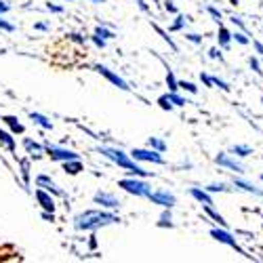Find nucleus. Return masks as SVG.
Wrapping results in <instances>:
<instances>
[{"instance_id":"obj_15","label":"nucleus","mask_w":263,"mask_h":263,"mask_svg":"<svg viewBox=\"0 0 263 263\" xmlns=\"http://www.w3.org/2000/svg\"><path fill=\"white\" fill-rule=\"evenodd\" d=\"M232 185H234L236 190H242V192H247V194L261 196V198H263V190H261V187H257L253 181H249V179H245V177H234Z\"/></svg>"},{"instance_id":"obj_36","label":"nucleus","mask_w":263,"mask_h":263,"mask_svg":"<svg viewBox=\"0 0 263 263\" xmlns=\"http://www.w3.org/2000/svg\"><path fill=\"white\" fill-rule=\"evenodd\" d=\"M249 65H251V70L257 74V76H263V63H261V57L257 55V57H249Z\"/></svg>"},{"instance_id":"obj_10","label":"nucleus","mask_w":263,"mask_h":263,"mask_svg":"<svg viewBox=\"0 0 263 263\" xmlns=\"http://www.w3.org/2000/svg\"><path fill=\"white\" fill-rule=\"evenodd\" d=\"M93 204H99L101 209H107V211H116V209H120L122 202H120V198L116 194L99 190V192L93 194Z\"/></svg>"},{"instance_id":"obj_53","label":"nucleus","mask_w":263,"mask_h":263,"mask_svg":"<svg viewBox=\"0 0 263 263\" xmlns=\"http://www.w3.org/2000/svg\"><path fill=\"white\" fill-rule=\"evenodd\" d=\"M192 166H194L192 160H185V158H183V160L179 162V168H192Z\"/></svg>"},{"instance_id":"obj_1","label":"nucleus","mask_w":263,"mask_h":263,"mask_svg":"<svg viewBox=\"0 0 263 263\" xmlns=\"http://www.w3.org/2000/svg\"><path fill=\"white\" fill-rule=\"evenodd\" d=\"M120 223V217L116 211H107V209H89V211H80L74 215L72 226L76 232H97L107 226H116Z\"/></svg>"},{"instance_id":"obj_16","label":"nucleus","mask_w":263,"mask_h":263,"mask_svg":"<svg viewBox=\"0 0 263 263\" xmlns=\"http://www.w3.org/2000/svg\"><path fill=\"white\" fill-rule=\"evenodd\" d=\"M192 198L198 202V204H202V206H206V204H215L213 202V196H211V192H206L204 187H190V192H187Z\"/></svg>"},{"instance_id":"obj_44","label":"nucleus","mask_w":263,"mask_h":263,"mask_svg":"<svg viewBox=\"0 0 263 263\" xmlns=\"http://www.w3.org/2000/svg\"><path fill=\"white\" fill-rule=\"evenodd\" d=\"M200 82L206 86V89H213V74H206V72H200Z\"/></svg>"},{"instance_id":"obj_46","label":"nucleus","mask_w":263,"mask_h":263,"mask_svg":"<svg viewBox=\"0 0 263 263\" xmlns=\"http://www.w3.org/2000/svg\"><path fill=\"white\" fill-rule=\"evenodd\" d=\"M45 9H47L49 13H55V15H61V13L65 11L61 5H55V3H47V5H45Z\"/></svg>"},{"instance_id":"obj_58","label":"nucleus","mask_w":263,"mask_h":263,"mask_svg":"<svg viewBox=\"0 0 263 263\" xmlns=\"http://www.w3.org/2000/svg\"><path fill=\"white\" fill-rule=\"evenodd\" d=\"M261 63H263V57H261Z\"/></svg>"},{"instance_id":"obj_43","label":"nucleus","mask_w":263,"mask_h":263,"mask_svg":"<svg viewBox=\"0 0 263 263\" xmlns=\"http://www.w3.org/2000/svg\"><path fill=\"white\" fill-rule=\"evenodd\" d=\"M0 30H3V32H9V34H13V32H15V26L11 24V21L3 19V15H0Z\"/></svg>"},{"instance_id":"obj_28","label":"nucleus","mask_w":263,"mask_h":263,"mask_svg":"<svg viewBox=\"0 0 263 263\" xmlns=\"http://www.w3.org/2000/svg\"><path fill=\"white\" fill-rule=\"evenodd\" d=\"M145 145L147 147H152V149H156V152H160V154H164L166 152V141L162 139V137H147V141H145Z\"/></svg>"},{"instance_id":"obj_13","label":"nucleus","mask_w":263,"mask_h":263,"mask_svg":"<svg viewBox=\"0 0 263 263\" xmlns=\"http://www.w3.org/2000/svg\"><path fill=\"white\" fill-rule=\"evenodd\" d=\"M34 198H36V202L40 204L42 211H49V213H55V211H57L55 196L49 194V192H45L42 187H36V190H34Z\"/></svg>"},{"instance_id":"obj_17","label":"nucleus","mask_w":263,"mask_h":263,"mask_svg":"<svg viewBox=\"0 0 263 263\" xmlns=\"http://www.w3.org/2000/svg\"><path fill=\"white\" fill-rule=\"evenodd\" d=\"M0 145H3L5 149H9L11 154H15V152H17V139H15V135L11 133V130L0 128Z\"/></svg>"},{"instance_id":"obj_41","label":"nucleus","mask_w":263,"mask_h":263,"mask_svg":"<svg viewBox=\"0 0 263 263\" xmlns=\"http://www.w3.org/2000/svg\"><path fill=\"white\" fill-rule=\"evenodd\" d=\"M185 40L192 42V45H202L204 36H202V34H196V32H187V34H185Z\"/></svg>"},{"instance_id":"obj_12","label":"nucleus","mask_w":263,"mask_h":263,"mask_svg":"<svg viewBox=\"0 0 263 263\" xmlns=\"http://www.w3.org/2000/svg\"><path fill=\"white\" fill-rule=\"evenodd\" d=\"M21 145H24L26 154L32 160H42V158L47 156V147L42 145V143H38L36 139H32V137H24V139H21Z\"/></svg>"},{"instance_id":"obj_42","label":"nucleus","mask_w":263,"mask_h":263,"mask_svg":"<svg viewBox=\"0 0 263 263\" xmlns=\"http://www.w3.org/2000/svg\"><path fill=\"white\" fill-rule=\"evenodd\" d=\"M223 49L221 47H213V49H209V59H215V61H223V53H221Z\"/></svg>"},{"instance_id":"obj_59","label":"nucleus","mask_w":263,"mask_h":263,"mask_svg":"<svg viewBox=\"0 0 263 263\" xmlns=\"http://www.w3.org/2000/svg\"><path fill=\"white\" fill-rule=\"evenodd\" d=\"M261 230H263V223H261Z\"/></svg>"},{"instance_id":"obj_11","label":"nucleus","mask_w":263,"mask_h":263,"mask_svg":"<svg viewBox=\"0 0 263 263\" xmlns=\"http://www.w3.org/2000/svg\"><path fill=\"white\" fill-rule=\"evenodd\" d=\"M34 183H36V187H42L45 192H49V194H53L55 198L59 196H65V192L55 183V179L51 177V175H47V173H40V175H36V179H34Z\"/></svg>"},{"instance_id":"obj_54","label":"nucleus","mask_w":263,"mask_h":263,"mask_svg":"<svg viewBox=\"0 0 263 263\" xmlns=\"http://www.w3.org/2000/svg\"><path fill=\"white\" fill-rule=\"evenodd\" d=\"M86 3H93V5H103L105 0H86Z\"/></svg>"},{"instance_id":"obj_18","label":"nucleus","mask_w":263,"mask_h":263,"mask_svg":"<svg viewBox=\"0 0 263 263\" xmlns=\"http://www.w3.org/2000/svg\"><path fill=\"white\" fill-rule=\"evenodd\" d=\"M61 168H63L65 175H72V177H74V175H80L84 171V164H82L80 158H72V160L61 162Z\"/></svg>"},{"instance_id":"obj_9","label":"nucleus","mask_w":263,"mask_h":263,"mask_svg":"<svg viewBox=\"0 0 263 263\" xmlns=\"http://www.w3.org/2000/svg\"><path fill=\"white\" fill-rule=\"evenodd\" d=\"M93 72H97V74H101L105 80H109V82H112L114 86H118V89L120 91H130V86H128V82L120 76V74H116L114 70H109L107 68V65H101V63H95L93 65Z\"/></svg>"},{"instance_id":"obj_4","label":"nucleus","mask_w":263,"mask_h":263,"mask_svg":"<svg viewBox=\"0 0 263 263\" xmlns=\"http://www.w3.org/2000/svg\"><path fill=\"white\" fill-rule=\"evenodd\" d=\"M209 234H211V238H213V240H217L219 245H226V247H230V249L238 251L240 255H245L247 259H251V255L238 245V240L234 238V234H232L228 228H221V226H219V228H211V232H209Z\"/></svg>"},{"instance_id":"obj_8","label":"nucleus","mask_w":263,"mask_h":263,"mask_svg":"<svg viewBox=\"0 0 263 263\" xmlns=\"http://www.w3.org/2000/svg\"><path fill=\"white\" fill-rule=\"evenodd\" d=\"M215 164L221 166V168H228V171H232L236 175H245L247 173L245 164H240L238 158L234 154H228V152H219V154L215 156Z\"/></svg>"},{"instance_id":"obj_52","label":"nucleus","mask_w":263,"mask_h":263,"mask_svg":"<svg viewBox=\"0 0 263 263\" xmlns=\"http://www.w3.org/2000/svg\"><path fill=\"white\" fill-rule=\"evenodd\" d=\"M97 247V236H95V232H93V236L89 238V249H95Z\"/></svg>"},{"instance_id":"obj_5","label":"nucleus","mask_w":263,"mask_h":263,"mask_svg":"<svg viewBox=\"0 0 263 263\" xmlns=\"http://www.w3.org/2000/svg\"><path fill=\"white\" fill-rule=\"evenodd\" d=\"M130 154V158H133L135 162H149V164H164L166 160H164V156L160 154V152H156V149H152V147H133L128 152Z\"/></svg>"},{"instance_id":"obj_25","label":"nucleus","mask_w":263,"mask_h":263,"mask_svg":"<svg viewBox=\"0 0 263 263\" xmlns=\"http://www.w3.org/2000/svg\"><path fill=\"white\" fill-rule=\"evenodd\" d=\"M202 209H204V213H206V215H209V217L213 219V221H215V223H219V226H221V228H228V230H230V223L226 221V217H223L221 213H217L213 204H206V206H202Z\"/></svg>"},{"instance_id":"obj_33","label":"nucleus","mask_w":263,"mask_h":263,"mask_svg":"<svg viewBox=\"0 0 263 263\" xmlns=\"http://www.w3.org/2000/svg\"><path fill=\"white\" fill-rule=\"evenodd\" d=\"M156 103H158V107H160V109H164V112H173V109H175V105H173V101H171L168 93L160 95V97L156 99Z\"/></svg>"},{"instance_id":"obj_57","label":"nucleus","mask_w":263,"mask_h":263,"mask_svg":"<svg viewBox=\"0 0 263 263\" xmlns=\"http://www.w3.org/2000/svg\"><path fill=\"white\" fill-rule=\"evenodd\" d=\"M63 3H72V0H63Z\"/></svg>"},{"instance_id":"obj_51","label":"nucleus","mask_w":263,"mask_h":263,"mask_svg":"<svg viewBox=\"0 0 263 263\" xmlns=\"http://www.w3.org/2000/svg\"><path fill=\"white\" fill-rule=\"evenodd\" d=\"M9 11H11V5L5 3V0H0V15H7Z\"/></svg>"},{"instance_id":"obj_19","label":"nucleus","mask_w":263,"mask_h":263,"mask_svg":"<svg viewBox=\"0 0 263 263\" xmlns=\"http://www.w3.org/2000/svg\"><path fill=\"white\" fill-rule=\"evenodd\" d=\"M232 32L226 28V26H219V32H217V47H221L223 51H228L232 47Z\"/></svg>"},{"instance_id":"obj_50","label":"nucleus","mask_w":263,"mask_h":263,"mask_svg":"<svg viewBox=\"0 0 263 263\" xmlns=\"http://www.w3.org/2000/svg\"><path fill=\"white\" fill-rule=\"evenodd\" d=\"M253 49L257 51L259 57H263V42L261 40H253Z\"/></svg>"},{"instance_id":"obj_56","label":"nucleus","mask_w":263,"mask_h":263,"mask_svg":"<svg viewBox=\"0 0 263 263\" xmlns=\"http://www.w3.org/2000/svg\"><path fill=\"white\" fill-rule=\"evenodd\" d=\"M259 179H261V183H263V173H261V177H259Z\"/></svg>"},{"instance_id":"obj_29","label":"nucleus","mask_w":263,"mask_h":263,"mask_svg":"<svg viewBox=\"0 0 263 263\" xmlns=\"http://www.w3.org/2000/svg\"><path fill=\"white\" fill-rule=\"evenodd\" d=\"M228 21H230V24H232L236 30H242V32H247V34L251 36V32H249V26H247L245 17H240V15H236V13H234V15H230V19H228Z\"/></svg>"},{"instance_id":"obj_23","label":"nucleus","mask_w":263,"mask_h":263,"mask_svg":"<svg viewBox=\"0 0 263 263\" xmlns=\"http://www.w3.org/2000/svg\"><path fill=\"white\" fill-rule=\"evenodd\" d=\"M187 24H190V17L183 15V13H177V15H175V19H173L171 28H168V32H183L187 28Z\"/></svg>"},{"instance_id":"obj_2","label":"nucleus","mask_w":263,"mask_h":263,"mask_svg":"<svg viewBox=\"0 0 263 263\" xmlns=\"http://www.w3.org/2000/svg\"><path fill=\"white\" fill-rule=\"evenodd\" d=\"M97 154H101L105 160H109L112 164L124 168L126 175H133V177H149V175H154L152 171H145L141 164H137L133 158H130L128 152H124L122 147H116V145H97Z\"/></svg>"},{"instance_id":"obj_24","label":"nucleus","mask_w":263,"mask_h":263,"mask_svg":"<svg viewBox=\"0 0 263 263\" xmlns=\"http://www.w3.org/2000/svg\"><path fill=\"white\" fill-rule=\"evenodd\" d=\"M152 28L156 30V34H158V36H160V38H162V40L166 42V45H168V49H171L173 53H179V47H177V42H175V40H173V38L168 36V32H166V30H162V28H160L158 24H152Z\"/></svg>"},{"instance_id":"obj_35","label":"nucleus","mask_w":263,"mask_h":263,"mask_svg":"<svg viewBox=\"0 0 263 263\" xmlns=\"http://www.w3.org/2000/svg\"><path fill=\"white\" fill-rule=\"evenodd\" d=\"M95 34H99V36L105 38V40H114V38H116V32H114L112 28H107V26H97V28H95Z\"/></svg>"},{"instance_id":"obj_38","label":"nucleus","mask_w":263,"mask_h":263,"mask_svg":"<svg viewBox=\"0 0 263 263\" xmlns=\"http://www.w3.org/2000/svg\"><path fill=\"white\" fill-rule=\"evenodd\" d=\"M179 89L187 91L190 95H198V86H196L194 82H190V80H179Z\"/></svg>"},{"instance_id":"obj_31","label":"nucleus","mask_w":263,"mask_h":263,"mask_svg":"<svg viewBox=\"0 0 263 263\" xmlns=\"http://www.w3.org/2000/svg\"><path fill=\"white\" fill-rule=\"evenodd\" d=\"M206 192H211V194H226V192H232V187L228 185V183H223V181H215V183H209L206 187H204Z\"/></svg>"},{"instance_id":"obj_39","label":"nucleus","mask_w":263,"mask_h":263,"mask_svg":"<svg viewBox=\"0 0 263 263\" xmlns=\"http://www.w3.org/2000/svg\"><path fill=\"white\" fill-rule=\"evenodd\" d=\"M213 84L217 86V89H221L223 93H230V91H232V84L226 82L223 78H219V76H213Z\"/></svg>"},{"instance_id":"obj_47","label":"nucleus","mask_w":263,"mask_h":263,"mask_svg":"<svg viewBox=\"0 0 263 263\" xmlns=\"http://www.w3.org/2000/svg\"><path fill=\"white\" fill-rule=\"evenodd\" d=\"M34 30L36 32H51V24L49 21H38V24H34Z\"/></svg>"},{"instance_id":"obj_14","label":"nucleus","mask_w":263,"mask_h":263,"mask_svg":"<svg viewBox=\"0 0 263 263\" xmlns=\"http://www.w3.org/2000/svg\"><path fill=\"white\" fill-rule=\"evenodd\" d=\"M17 164H19V175H21V181H24V190L28 192V194H32V158L28 156V158H19L17 160Z\"/></svg>"},{"instance_id":"obj_26","label":"nucleus","mask_w":263,"mask_h":263,"mask_svg":"<svg viewBox=\"0 0 263 263\" xmlns=\"http://www.w3.org/2000/svg\"><path fill=\"white\" fill-rule=\"evenodd\" d=\"M230 154H234L236 158H249L253 154V147L247 145V143H236L230 147Z\"/></svg>"},{"instance_id":"obj_48","label":"nucleus","mask_w":263,"mask_h":263,"mask_svg":"<svg viewBox=\"0 0 263 263\" xmlns=\"http://www.w3.org/2000/svg\"><path fill=\"white\" fill-rule=\"evenodd\" d=\"M137 3V9L141 11V13H149V5H147V0H135Z\"/></svg>"},{"instance_id":"obj_30","label":"nucleus","mask_w":263,"mask_h":263,"mask_svg":"<svg viewBox=\"0 0 263 263\" xmlns=\"http://www.w3.org/2000/svg\"><path fill=\"white\" fill-rule=\"evenodd\" d=\"M166 86H168V91H179V78L177 76H175V72L168 68V65H166Z\"/></svg>"},{"instance_id":"obj_20","label":"nucleus","mask_w":263,"mask_h":263,"mask_svg":"<svg viewBox=\"0 0 263 263\" xmlns=\"http://www.w3.org/2000/svg\"><path fill=\"white\" fill-rule=\"evenodd\" d=\"M3 122L9 126V130H11V133L13 135H24L26 133V126L24 124H21V120L17 118V116H3Z\"/></svg>"},{"instance_id":"obj_60","label":"nucleus","mask_w":263,"mask_h":263,"mask_svg":"<svg viewBox=\"0 0 263 263\" xmlns=\"http://www.w3.org/2000/svg\"><path fill=\"white\" fill-rule=\"evenodd\" d=\"M261 28H263V26H261Z\"/></svg>"},{"instance_id":"obj_21","label":"nucleus","mask_w":263,"mask_h":263,"mask_svg":"<svg viewBox=\"0 0 263 263\" xmlns=\"http://www.w3.org/2000/svg\"><path fill=\"white\" fill-rule=\"evenodd\" d=\"M30 120H32L34 124H38L42 130H53V128H55V124L51 122V118L45 116V114H40V112H30Z\"/></svg>"},{"instance_id":"obj_32","label":"nucleus","mask_w":263,"mask_h":263,"mask_svg":"<svg viewBox=\"0 0 263 263\" xmlns=\"http://www.w3.org/2000/svg\"><path fill=\"white\" fill-rule=\"evenodd\" d=\"M204 11L213 17L215 24H219V26L223 24V11H221V9H217V7H213V5H206V7H204Z\"/></svg>"},{"instance_id":"obj_49","label":"nucleus","mask_w":263,"mask_h":263,"mask_svg":"<svg viewBox=\"0 0 263 263\" xmlns=\"http://www.w3.org/2000/svg\"><path fill=\"white\" fill-rule=\"evenodd\" d=\"M40 217L45 219V221H49V223H53V221H55V213H49V211H42V213H40Z\"/></svg>"},{"instance_id":"obj_34","label":"nucleus","mask_w":263,"mask_h":263,"mask_svg":"<svg viewBox=\"0 0 263 263\" xmlns=\"http://www.w3.org/2000/svg\"><path fill=\"white\" fill-rule=\"evenodd\" d=\"M168 97H171V101H173V105H175V107H185V105L190 103L185 97H181V95H179V91H168Z\"/></svg>"},{"instance_id":"obj_22","label":"nucleus","mask_w":263,"mask_h":263,"mask_svg":"<svg viewBox=\"0 0 263 263\" xmlns=\"http://www.w3.org/2000/svg\"><path fill=\"white\" fill-rule=\"evenodd\" d=\"M156 226H158V228H162V230H173V228H175L173 209H162V213H160V217H158Z\"/></svg>"},{"instance_id":"obj_40","label":"nucleus","mask_w":263,"mask_h":263,"mask_svg":"<svg viewBox=\"0 0 263 263\" xmlns=\"http://www.w3.org/2000/svg\"><path fill=\"white\" fill-rule=\"evenodd\" d=\"M89 40L93 42V45H95L97 49H105V47H107V40H105V38H101V36H99V34H95V32L89 36Z\"/></svg>"},{"instance_id":"obj_6","label":"nucleus","mask_w":263,"mask_h":263,"mask_svg":"<svg viewBox=\"0 0 263 263\" xmlns=\"http://www.w3.org/2000/svg\"><path fill=\"white\" fill-rule=\"evenodd\" d=\"M147 200L152 204H156L160 209H175V204H177V196H175L171 190H152V194L147 196Z\"/></svg>"},{"instance_id":"obj_45","label":"nucleus","mask_w":263,"mask_h":263,"mask_svg":"<svg viewBox=\"0 0 263 263\" xmlns=\"http://www.w3.org/2000/svg\"><path fill=\"white\" fill-rule=\"evenodd\" d=\"M162 7H164V11H166V13H171V15H177V13H179L177 5H175L173 0H164V5H162Z\"/></svg>"},{"instance_id":"obj_27","label":"nucleus","mask_w":263,"mask_h":263,"mask_svg":"<svg viewBox=\"0 0 263 263\" xmlns=\"http://www.w3.org/2000/svg\"><path fill=\"white\" fill-rule=\"evenodd\" d=\"M232 40L236 42V45H240V47H249L251 42H253V38L247 32H242V30H234L232 32Z\"/></svg>"},{"instance_id":"obj_3","label":"nucleus","mask_w":263,"mask_h":263,"mask_svg":"<svg viewBox=\"0 0 263 263\" xmlns=\"http://www.w3.org/2000/svg\"><path fill=\"white\" fill-rule=\"evenodd\" d=\"M118 187L124 190L130 196H137V198H147V196L152 194V185L145 181V177H133V175H128V177L120 179Z\"/></svg>"},{"instance_id":"obj_55","label":"nucleus","mask_w":263,"mask_h":263,"mask_svg":"<svg viewBox=\"0 0 263 263\" xmlns=\"http://www.w3.org/2000/svg\"><path fill=\"white\" fill-rule=\"evenodd\" d=\"M230 5H232V7H238V5H240V0H230Z\"/></svg>"},{"instance_id":"obj_7","label":"nucleus","mask_w":263,"mask_h":263,"mask_svg":"<svg viewBox=\"0 0 263 263\" xmlns=\"http://www.w3.org/2000/svg\"><path fill=\"white\" fill-rule=\"evenodd\" d=\"M47 147V156L51 158V160H55V162H65V160H72V158H80V154L78 152H74V149H70V147H63V145H57V143H49V145H45Z\"/></svg>"},{"instance_id":"obj_37","label":"nucleus","mask_w":263,"mask_h":263,"mask_svg":"<svg viewBox=\"0 0 263 263\" xmlns=\"http://www.w3.org/2000/svg\"><path fill=\"white\" fill-rule=\"evenodd\" d=\"M68 40L76 42V45H86V42H89V36L82 34V32H70L68 34Z\"/></svg>"}]
</instances>
